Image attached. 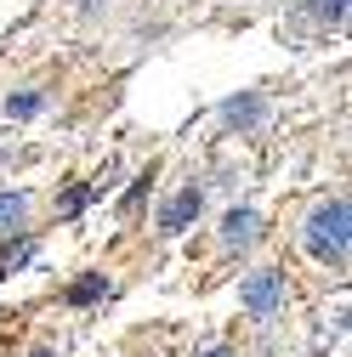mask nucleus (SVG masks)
<instances>
[{
  "label": "nucleus",
  "mask_w": 352,
  "mask_h": 357,
  "mask_svg": "<svg viewBox=\"0 0 352 357\" xmlns=\"http://www.w3.org/2000/svg\"><path fill=\"white\" fill-rule=\"evenodd\" d=\"M40 108V97H17V102H6V114H17V119H29Z\"/></svg>",
  "instance_id": "6"
},
{
  "label": "nucleus",
  "mask_w": 352,
  "mask_h": 357,
  "mask_svg": "<svg viewBox=\"0 0 352 357\" xmlns=\"http://www.w3.org/2000/svg\"><path fill=\"white\" fill-rule=\"evenodd\" d=\"M250 227H256V221L239 210V215H228V238H250Z\"/></svg>",
  "instance_id": "5"
},
{
  "label": "nucleus",
  "mask_w": 352,
  "mask_h": 357,
  "mask_svg": "<svg viewBox=\"0 0 352 357\" xmlns=\"http://www.w3.org/2000/svg\"><path fill=\"white\" fill-rule=\"evenodd\" d=\"M188 215H199V193H193V188L170 199V210H165V233H182V227H188Z\"/></svg>",
  "instance_id": "3"
},
{
  "label": "nucleus",
  "mask_w": 352,
  "mask_h": 357,
  "mask_svg": "<svg viewBox=\"0 0 352 357\" xmlns=\"http://www.w3.org/2000/svg\"><path fill=\"white\" fill-rule=\"evenodd\" d=\"M210 357H228V351H210Z\"/></svg>",
  "instance_id": "8"
},
{
  "label": "nucleus",
  "mask_w": 352,
  "mask_h": 357,
  "mask_svg": "<svg viewBox=\"0 0 352 357\" xmlns=\"http://www.w3.org/2000/svg\"><path fill=\"white\" fill-rule=\"evenodd\" d=\"M313 250H318L324 261H335V266L346 261V204H341V199L313 215Z\"/></svg>",
  "instance_id": "1"
},
{
  "label": "nucleus",
  "mask_w": 352,
  "mask_h": 357,
  "mask_svg": "<svg viewBox=\"0 0 352 357\" xmlns=\"http://www.w3.org/2000/svg\"><path fill=\"white\" fill-rule=\"evenodd\" d=\"M23 210H29V199H23V193H0V227H17Z\"/></svg>",
  "instance_id": "4"
},
{
  "label": "nucleus",
  "mask_w": 352,
  "mask_h": 357,
  "mask_svg": "<svg viewBox=\"0 0 352 357\" xmlns=\"http://www.w3.org/2000/svg\"><path fill=\"white\" fill-rule=\"evenodd\" d=\"M34 357H52V351H34Z\"/></svg>",
  "instance_id": "7"
},
{
  "label": "nucleus",
  "mask_w": 352,
  "mask_h": 357,
  "mask_svg": "<svg viewBox=\"0 0 352 357\" xmlns=\"http://www.w3.org/2000/svg\"><path fill=\"white\" fill-rule=\"evenodd\" d=\"M279 301H284V278H279V273H256V278L244 284V306H250V318H273Z\"/></svg>",
  "instance_id": "2"
}]
</instances>
